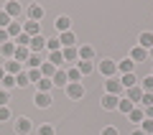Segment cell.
Returning <instances> with one entry per match:
<instances>
[{"instance_id": "5b68a950", "label": "cell", "mask_w": 153, "mask_h": 135, "mask_svg": "<svg viewBox=\"0 0 153 135\" xmlns=\"http://www.w3.org/2000/svg\"><path fill=\"white\" fill-rule=\"evenodd\" d=\"M33 105H36L38 110H46L51 105V97H49V92H36V97H33Z\"/></svg>"}, {"instance_id": "5bb4252c", "label": "cell", "mask_w": 153, "mask_h": 135, "mask_svg": "<svg viewBox=\"0 0 153 135\" xmlns=\"http://www.w3.org/2000/svg\"><path fill=\"white\" fill-rule=\"evenodd\" d=\"M28 56H31V51H28L26 46H16V54H13V59H16L18 64H23V61H28Z\"/></svg>"}, {"instance_id": "7bdbcfd3", "label": "cell", "mask_w": 153, "mask_h": 135, "mask_svg": "<svg viewBox=\"0 0 153 135\" xmlns=\"http://www.w3.org/2000/svg\"><path fill=\"white\" fill-rule=\"evenodd\" d=\"M5 120H10V110H8V107H0V122H5Z\"/></svg>"}, {"instance_id": "3957f363", "label": "cell", "mask_w": 153, "mask_h": 135, "mask_svg": "<svg viewBox=\"0 0 153 135\" xmlns=\"http://www.w3.org/2000/svg\"><path fill=\"white\" fill-rule=\"evenodd\" d=\"M44 49H46V38L44 36H33L31 43H28V51H31V54H41Z\"/></svg>"}, {"instance_id": "681fc988", "label": "cell", "mask_w": 153, "mask_h": 135, "mask_svg": "<svg viewBox=\"0 0 153 135\" xmlns=\"http://www.w3.org/2000/svg\"><path fill=\"white\" fill-rule=\"evenodd\" d=\"M148 56H151V59H153V49H151V51H148Z\"/></svg>"}, {"instance_id": "8fae6325", "label": "cell", "mask_w": 153, "mask_h": 135, "mask_svg": "<svg viewBox=\"0 0 153 135\" xmlns=\"http://www.w3.org/2000/svg\"><path fill=\"white\" fill-rule=\"evenodd\" d=\"M146 59H148V51L140 49V46H135V49L130 51V61H133V64H138V61H146Z\"/></svg>"}, {"instance_id": "ffe728a7", "label": "cell", "mask_w": 153, "mask_h": 135, "mask_svg": "<svg viewBox=\"0 0 153 135\" xmlns=\"http://www.w3.org/2000/svg\"><path fill=\"white\" fill-rule=\"evenodd\" d=\"M21 10H23V8H21V3H8V5H5V13L13 18V21H16V18L21 16Z\"/></svg>"}, {"instance_id": "e0dca14e", "label": "cell", "mask_w": 153, "mask_h": 135, "mask_svg": "<svg viewBox=\"0 0 153 135\" xmlns=\"http://www.w3.org/2000/svg\"><path fill=\"white\" fill-rule=\"evenodd\" d=\"M5 31H8V36H10V38H18V36L23 33V26H21L18 21H10V26H8Z\"/></svg>"}, {"instance_id": "f6af8a7d", "label": "cell", "mask_w": 153, "mask_h": 135, "mask_svg": "<svg viewBox=\"0 0 153 135\" xmlns=\"http://www.w3.org/2000/svg\"><path fill=\"white\" fill-rule=\"evenodd\" d=\"M102 135H120V133H117V128L110 125V128H102Z\"/></svg>"}, {"instance_id": "d6986e66", "label": "cell", "mask_w": 153, "mask_h": 135, "mask_svg": "<svg viewBox=\"0 0 153 135\" xmlns=\"http://www.w3.org/2000/svg\"><path fill=\"white\" fill-rule=\"evenodd\" d=\"M59 41H61V46H64V49H71L76 38H74V33H71V31H66V33H61V36H59Z\"/></svg>"}, {"instance_id": "d4e9b609", "label": "cell", "mask_w": 153, "mask_h": 135, "mask_svg": "<svg viewBox=\"0 0 153 135\" xmlns=\"http://www.w3.org/2000/svg\"><path fill=\"white\" fill-rule=\"evenodd\" d=\"M54 74H56V66H51L49 61H44V64H41V76H44V79H51Z\"/></svg>"}, {"instance_id": "6da1fadb", "label": "cell", "mask_w": 153, "mask_h": 135, "mask_svg": "<svg viewBox=\"0 0 153 135\" xmlns=\"http://www.w3.org/2000/svg\"><path fill=\"white\" fill-rule=\"evenodd\" d=\"M97 71H100L102 76H107V79H110V76H115V71H117V64H115L112 59H102V61L97 64Z\"/></svg>"}, {"instance_id": "f1b7e54d", "label": "cell", "mask_w": 153, "mask_h": 135, "mask_svg": "<svg viewBox=\"0 0 153 135\" xmlns=\"http://www.w3.org/2000/svg\"><path fill=\"white\" fill-rule=\"evenodd\" d=\"M143 120H146L143 107H133V112H130V122H143Z\"/></svg>"}, {"instance_id": "ba28073f", "label": "cell", "mask_w": 153, "mask_h": 135, "mask_svg": "<svg viewBox=\"0 0 153 135\" xmlns=\"http://www.w3.org/2000/svg\"><path fill=\"white\" fill-rule=\"evenodd\" d=\"M16 133L18 135H28L31 133V120L28 117H18L16 120Z\"/></svg>"}, {"instance_id": "ab89813d", "label": "cell", "mask_w": 153, "mask_h": 135, "mask_svg": "<svg viewBox=\"0 0 153 135\" xmlns=\"http://www.w3.org/2000/svg\"><path fill=\"white\" fill-rule=\"evenodd\" d=\"M28 79H31V84H36V82L41 79V69H31L28 71Z\"/></svg>"}, {"instance_id": "e575fe53", "label": "cell", "mask_w": 153, "mask_h": 135, "mask_svg": "<svg viewBox=\"0 0 153 135\" xmlns=\"http://www.w3.org/2000/svg\"><path fill=\"white\" fill-rule=\"evenodd\" d=\"M140 130H143V133H146V135H153V120H143V122H140Z\"/></svg>"}, {"instance_id": "7a4b0ae2", "label": "cell", "mask_w": 153, "mask_h": 135, "mask_svg": "<svg viewBox=\"0 0 153 135\" xmlns=\"http://www.w3.org/2000/svg\"><path fill=\"white\" fill-rule=\"evenodd\" d=\"M66 94H69L71 99H82V97H84L82 82H69V84H66Z\"/></svg>"}, {"instance_id": "9c48e42d", "label": "cell", "mask_w": 153, "mask_h": 135, "mask_svg": "<svg viewBox=\"0 0 153 135\" xmlns=\"http://www.w3.org/2000/svg\"><path fill=\"white\" fill-rule=\"evenodd\" d=\"M51 84H54V87H64V84H69V76H66V71H64V69H56V74L51 76Z\"/></svg>"}, {"instance_id": "bcb514c9", "label": "cell", "mask_w": 153, "mask_h": 135, "mask_svg": "<svg viewBox=\"0 0 153 135\" xmlns=\"http://www.w3.org/2000/svg\"><path fill=\"white\" fill-rule=\"evenodd\" d=\"M143 112H146V117H148V120H153V105H151V107H146Z\"/></svg>"}, {"instance_id": "2e32d148", "label": "cell", "mask_w": 153, "mask_h": 135, "mask_svg": "<svg viewBox=\"0 0 153 135\" xmlns=\"http://www.w3.org/2000/svg\"><path fill=\"white\" fill-rule=\"evenodd\" d=\"M0 54L5 56L8 61H10V59H13V54H16V43H13V41H8V43H3V46H0Z\"/></svg>"}, {"instance_id": "1f68e13d", "label": "cell", "mask_w": 153, "mask_h": 135, "mask_svg": "<svg viewBox=\"0 0 153 135\" xmlns=\"http://www.w3.org/2000/svg\"><path fill=\"white\" fill-rule=\"evenodd\" d=\"M46 49L54 54V51H61V41L59 38H46Z\"/></svg>"}, {"instance_id": "4fadbf2b", "label": "cell", "mask_w": 153, "mask_h": 135, "mask_svg": "<svg viewBox=\"0 0 153 135\" xmlns=\"http://www.w3.org/2000/svg\"><path fill=\"white\" fill-rule=\"evenodd\" d=\"M28 18L36 23H41V18H44V8L41 5H28Z\"/></svg>"}, {"instance_id": "7c38bea8", "label": "cell", "mask_w": 153, "mask_h": 135, "mask_svg": "<svg viewBox=\"0 0 153 135\" xmlns=\"http://www.w3.org/2000/svg\"><path fill=\"white\" fill-rule=\"evenodd\" d=\"M140 97H143L140 84H138V87H130V89H128V99H130L133 105H140Z\"/></svg>"}, {"instance_id": "d6a6232c", "label": "cell", "mask_w": 153, "mask_h": 135, "mask_svg": "<svg viewBox=\"0 0 153 135\" xmlns=\"http://www.w3.org/2000/svg\"><path fill=\"white\" fill-rule=\"evenodd\" d=\"M0 87H3V89H13V87H16V76H10V74H5L3 76V82H0Z\"/></svg>"}, {"instance_id": "f546056e", "label": "cell", "mask_w": 153, "mask_h": 135, "mask_svg": "<svg viewBox=\"0 0 153 135\" xmlns=\"http://www.w3.org/2000/svg\"><path fill=\"white\" fill-rule=\"evenodd\" d=\"M26 64L31 66V69H41V64H44V61H41V54H31Z\"/></svg>"}, {"instance_id": "ac0fdd59", "label": "cell", "mask_w": 153, "mask_h": 135, "mask_svg": "<svg viewBox=\"0 0 153 135\" xmlns=\"http://www.w3.org/2000/svg\"><path fill=\"white\" fill-rule=\"evenodd\" d=\"M76 69H79V74H82V76H87V74H92V71H94V64H92V61H76Z\"/></svg>"}, {"instance_id": "4dcf8cb0", "label": "cell", "mask_w": 153, "mask_h": 135, "mask_svg": "<svg viewBox=\"0 0 153 135\" xmlns=\"http://www.w3.org/2000/svg\"><path fill=\"white\" fill-rule=\"evenodd\" d=\"M51 87H54V84H51V79H44V76L36 82V89H38V92H49Z\"/></svg>"}, {"instance_id": "484cf974", "label": "cell", "mask_w": 153, "mask_h": 135, "mask_svg": "<svg viewBox=\"0 0 153 135\" xmlns=\"http://www.w3.org/2000/svg\"><path fill=\"white\" fill-rule=\"evenodd\" d=\"M79 59L82 61H92L94 59V49L92 46H82V49H79Z\"/></svg>"}, {"instance_id": "7dc6e473", "label": "cell", "mask_w": 153, "mask_h": 135, "mask_svg": "<svg viewBox=\"0 0 153 135\" xmlns=\"http://www.w3.org/2000/svg\"><path fill=\"white\" fill-rule=\"evenodd\" d=\"M133 135H146V133H143V130L138 128V130H133Z\"/></svg>"}, {"instance_id": "c3c4849f", "label": "cell", "mask_w": 153, "mask_h": 135, "mask_svg": "<svg viewBox=\"0 0 153 135\" xmlns=\"http://www.w3.org/2000/svg\"><path fill=\"white\" fill-rule=\"evenodd\" d=\"M3 76H5V69H3V66H0V82H3Z\"/></svg>"}, {"instance_id": "4316f807", "label": "cell", "mask_w": 153, "mask_h": 135, "mask_svg": "<svg viewBox=\"0 0 153 135\" xmlns=\"http://www.w3.org/2000/svg\"><path fill=\"white\" fill-rule=\"evenodd\" d=\"M49 64L56 66V69H61V64H64V56H61V51H54V54H49Z\"/></svg>"}, {"instance_id": "30bf717a", "label": "cell", "mask_w": 153, "mask_h": 135, "mask_svg": "<svg viewBox=\"0 0 153 135\" xmlns=\"http://www.w3.org/2000/svg\"><path fill=\"white\" fill-rule=\"evenodd\" d=\"M117 102H120V97L105 94V97H102V110H117Z\"/></svg>"}, {"instance_id": "836d02e7", "label": "cell", "mask_w": 153, "mask_h": 135, "mask_svg": "<svg viewBox=\"0 0 153 135\" xmlns=\"http://www.w3.org/2000/svg\"><path fill=\"white\" fill-rule=\"evenodd\" d=\"M26 84H31V79H28L26 71H21V74L16 76V87H26Z\"/></svg>"}, {"instance_id": "74e56055", "label": "cell", "mask_w": 153, "mask_h": 135, "mask_svg": "<svg viewBox=\"0 0 153 135\" xmlns=\"http://www.w3.org/2000/svg\"><path fill=\"white\" fill-rule=\"evenodd\" d=\"M10 21H13V18L8 16L5 10H0V28H8V26H10Z\"/></svg>"}, {"instance_id": "f35d334b", "label": "cell", "mask_w": 153, "mask_h": 135, "mask_svg": "<svg viewBox=\"0 0 153 135\" xmlns=\"http://www.w3.org/2000/svg\"><path fill=\"white\" fill-rule=\"evenodd\" d=\"M140 89H143V92H153V76H146V79H143Z\"/></svg>"}, {"instance_id": "ee69618b", "label": "cell", "mask_w": 153, "mask_h": 135, "mask_svg": "<svg viewBox=\"0 0 153 135\" xmlns=\"http://www.w3.org/2000/svg\"><path fill=\"white\" fill-rule=\"evenodd\" d=\"M8 41H10L8 31H5V28H0V46H3V43H8Z\"/></svg>"}, {"instance_id": "9a60e30c", "label": "cell", "mask_w": 153, "mask_h": 135, "mask_svg": "<svg viewBox=\"0 0 153 135\" xmlns=\"http://www.w3.org/2000/svg\"><path fill=\"white\" fill-rule=\"evenodd\" d=\"M54 26H56V31H59V33H66V31H69V26H71V21H69L66 16H59Z\"/></svg>"}, {"instance_id": "8d00e7d4", "label": "cell", "mask_w": 153, "mask_h": 135, "mask_svg": "<svg viewBox=\"0 0 153 135\" xmlns=\"http://www.w3.org/2000/svg\"><path fill=\"white\" fill-rule=\"evenodd\" d=\"M66 76H69V82H82V74H79V69H76V66L66 71Z\"/></svg>"}, {"instance_id": "83f0119b", "label": "cell", "mask_w": 153, "mask_h": 135, "mask_svg": "<svg viewBox=\"0 0 153 135\" xmlns=\"http://www.w3.org/2000/svg\"><path fill=\"white\" fill-rule=\"evenodd\" d=\"M61 56H64V61H74V59H79V49H74V46L71 49H64Z\"/></svg>"}, {"instance_id": "52a82bcc", "label": "cell", "mask_w": 153, "mask_h": 135, "mask_svg": "<svg viewBox=\"0 0 153 135\" xmlns=\"http://www.w3.org/2000/svg\"><path fill=\"white\" fill-rule=\"evenodd\" d=\"M105 87H107V94H115V97H117V94L123 92V84H120V79H115V76H110V79L105 82Z\"/></svg>"}, {"instance_id": "8992f818", "label": "cell", "mask_w": 153, "mask_h": 135, "mask_svg": "<svg viewBox=\"0 0 153 135\" xmlns=\"http://www.w3.org/2000/svg\"><path fill=\"white\" fill-rule=\"evenodd\" d=\"M3 69H5V74H10V76H18L23 71V64H18L16 59H10V61H5L3 64Z\"/></svg>"}, {"instance_id": "f907efd6", "label": "cell", "mask_w": 153, "mask_h": 135, "mask_svg": "<svg viewBox=\"0 0 153 135\" xmlns=\"http://www.w3.org/2000/svg\"><path fill=\"white\" fill-rule=\"evenodd\" d=\"M151 76H153V74H151Z\"/></svg>"}, {"instance_id": "cb8c5ba5", "label": "cell", "mask_w": 153, "mask_h": 135, "mask_svg": "<svg viewBox=\"0 0 153 135\" xmlns=\"http://www.w3.org/2000/svg\"><path fill=\"white\" fill-rule=\"evenodd\" d=\"M133 69H135V64H133L130 59H123L120 64H117V71H123V74H133Z\"/></svg>"}, {"instance_id": "603a6c76", "label": "cell", "mask_w": 153, "mask_h": 135, "mask_svg": "<svg viewBox=\"0 0 153 135\" xmlns=\"http://www.w3.org/2000/svg\"><path fill=\"white\" fill-rule=\"evenodd\" d=\"M120 84H123V89H130V87H138V79H135V74H123Z\"/></svg>"}, {"instance_id": "7402d4cb", "label": "cell", "mask_w": 153, "mask_h": 135, "mask_svg": "<svg viewBox=\"0 0 153 135\" xmlns=\"http://www.w3.org/2000/svg\"><path fill=\"white\" fill-rule=\"evenodd\" d=\"M133 107H135V105H133V102H130L128 97H123L120 102H117V110H120L123 115H130V112H133Z\"/></svg>"}, {"instance_id": "44dd1931", "label": "cell", "mask_w": 153, "mask_h": 135, "mask_svg": "<svg viewBox=\"0 0 153 135\" xmlns=\"http://www.w3.org/2000/svg\"><path fill=\"white\" fill-rule=\"evenodd\" d=\"M140 49H146V51H151L153 49V33H140V43H138Z\"/></svg>"}, {"instance_id": "b9f144b4", "label": "cell", "mask_w": 153, "mask_h": 135, "mask_svg": "<svg viewBox=\"0 0 153 135\" xmlns=\"http://www.w3.org/2000/svg\"><path fill=\"white\" fill-rule=\"evenodd\" d=\"M8 99H10V94H8L5 89H0V107H5V105H8Z\"/></svg>"}, {"instance_id": "277c9868", "label": "cell", "mask_w": 153, "mask_h": 135, "mask_svg": "<svg viewBox=\"0 0 153 135\" xmlns=\"http://www.w3.org/2000/svg\"><path fill=\"white\" fill-rule=\"evenodd\" d=\"M23 33L26 36H41V23H36V21H26L23 23Z\"/></svg>"}, {"instance_id": "d590c367", "label": "cell", "mask_w": 153, "mask_h": 135, "mask_svg": "<svg viewBox=\"0 0 153 135\" xmlns=\"http://www.w3.org/2000/svg\"><path fill=\"white\" fill-rule=\"evenodd\" d=\"M13 43H16V46H26V49H28V43H31V36H26V33H21V36H18L16 41H13Z\"/></svg>"}, {"instance_id": "60d3db41", "label": "cell", "mask_w": 153, "mask_h": 135, "mask_svg": "<svg viewBox=\"0 0 153 135\" xmlns=\"http://www.w3.org/2000/svg\"><path fill=\"white\" fill-rule=\"evenodd\" d=\"M36 135H54V128H51V125H41V128L36 130Z\"/></svg>"}]
</instances>
